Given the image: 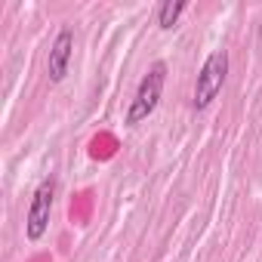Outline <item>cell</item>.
Segmentation results:
<instances>
[{
    "label": "cell",
    "mask_w": 262,
    "mask_h": 262,
    "mask_svg": "<svg viewBox=\"0 0 262 262\" xmlns=\"http://www.w3.org/2000/svg\"><path fill=\"white\" fill-rule=\"evenodd\" d=\"M164 83H167V65H164V62H155V65L148 68V74L142 77V83H139V90H136V99H133V105H129V111H126V123H129V126L142 123V120L158 108L161 93H164Z\"/></svg>",
    "instance_id": "6da1fadb"
},
{
    "label": "cell",
    "mask_w": 262,
    "mask_h": 262,
    "mask_svg": "<svg viewBox=\"0 0 262 262\" xmlns=\"http://www.w3.org/2000/svg\"><path fill=\"white\" fill-rule=\"evenodd\" d=\"M225 74H228V53L225 50L210 53L207 62L201 65V74H198V83H194V108L198 111L207 108L219 96V90L225 83Z\"/></svg>",
    "instance_id": "7a4b0ae2"
},
{
    "label": "cell",
    "mask_w": 262,
    "mask_h": 262,
    "mask_svg": "<svg viewBox=\"0 0 262 262\" xmlns=\"http://www.w3.org/2000/svg\"><path fill=\"white\" fill-rule=\"evenodd\" d=\"M53 194H56V179L47 176L37 188H34V198H31V207H28V219H25V234L28 241H40L50 228V213H53Z\"/></svg>",
    "instance_id": "3957f363"
},
{
    "label": "cell",
    "mask_w": 262,
    "mask_h": 262,
    "mask_svg": "<svg viewBox=\"0 0 262 262\" xmlns=\"http://www.w3.org/2000/svg\"><path fill=\"white\" fill-rule=\"evenodd\" d=\"M71 56H74V31L71 28H62L50 47V59H47V74L53 83H62L65 74H68V65H71Z\"/></svg>",
    "instance_id": "277c9868"
},
{
    "label": "cell",
    "mask_w": 262,
    "mask_h": 262,
    "mask_svg": "<svg viewBox=\"0 0 262 262\" xmlns=\"http://www.w3.org/2000/svg\"><path fill=\"white\" fill-rule=\"evenodd\" d=\"M185 0H167V4H161V10H158V25L164 28V31H170L176 22H179V16L185 13Z\"/></svg>",
    "instance_id": "5b68a950"
}]
</instances>
